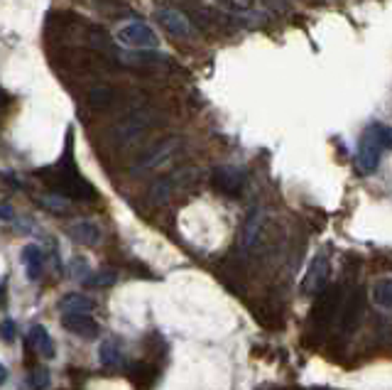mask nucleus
<instances>
[{
	"mask_svg": "<svg viewBox=\"0 0 392 390\" xmlns=\"http://www.w3.org/2000/svg\"><path fill=\"white\" fill-rule=\"evenodd\" d=\"M66 233H69V239H74L81 245H96L101 241V231L91 221H74L66 228Z\"/></svg>",
	"mask_w": 392,
	"mask_h": 390,
	"instance_id": "nucleus-13",
	"label": "nucleus"
},
{
	"mask_svg": "<svg viewBox=\"0 0 392 390\" xmlns=\"http://www.w3.org/2000/svg\"><path fill=\"white\" fill-rule=\"evenodd\" d=\"M22 263H25L27 277L39 280V275H42V250L37 245H25L22 248Z\"/></svg>",
	"mask_w": 392,
	"mask_h": 390,
	"instance_id": "nucleus-18",
	"label": "nucleus"
},
{
	"mask_svg": "<svg viewBox=\"0 0 392 390\" xmlns=\"http://www.w3.org/2000/svg\"><path fill=\"white\" fill-rule=\"evenodd\" d=\"M62 326H64L66 331H71V334L84 336V339H93V336L98 334V324L93 322V317L88 315H66L64 319H62Z\"/></svg>",
	"mask_w": 392,
	"mask_h": 390,
	"instance_id": "nucleus-10",
	"label": "nucleus"
},
{
	"mask_svg": "<svg viewBox=\"0 0 392 390\" xmlns=\"http://www.w3.org/2000/svg\"><path fill=\"white\" fill-rule=\"evenodd\" d=\"M118 39L128 47H157V35L147 25H140V22L120 30Z\"/></svg>",
	"mask_w": 392,
	"mask_h": 390,
	"instance_id": "nucleus-9",
	"label": "nucleus"
},
{
	"mask_svg": "<svg viewBox=\"0 0 392 390\" xmlns=\"http://www.w3.org/2000/svg\"><path fill=\"white\" fill-rule=\"evenodd\" d=\"M373 299H375V304H380L382 309L392 307V282H390V277H382L380 282L373 285Z\"/></svg>",
	"mask_w": 392,
	"mask_h": 390,
	"instance_id": "nucleus-20",
	"label": "nucleus"
},
{
	"mask_svg": "<svg viewBox=\"0 0 392 390\" xmlns=\"http://www.w3.org/2000/svg\"><path fill=\"white\" fill-rule=\"evenodd\" d=\"M192 177H196V172H194V169H179V172L169 174V177L157 179L155 185L150 187V199L152 201H167L177 189L192 185V182H194Z\"/></svg>",
	"mask_w": 392,
	"mask_h": 390,
	"instance_id": "nucleus-6",
	"label": "nucleus"
},
{
	"mask_svg": "<svg viewBox=\"0 0 392 390\" xmlns=\"http://www.w3.org/2000/svg\"><path fill=\"white\" fill-rule=\"evenodd\" d=\"M39 204L47 206V209H52V212H57V214L69 212V204H66L59 194H57V196H44V199H39Z\"/></svg>",
	"mask_w": 392,
	"mask_h": 390,
	"instance_id": "nucleus-23",
	"label": "nucleus"
},
{
	"mask_svg": "<svg viewBox=\"0 0 392 390\" xmlns=\"http://www.w3.org/2000/svg\"><path fill=\"white\" fill-rule=\"evenodd\" d=\"M260 223H263V212H260V209H253V212H250V216H248L245 231H243V248H250V245L258 241Z\"/></svg>",
	"mask_w": 392,
	"mask_h": 390,
	"instance_id": "nucleus-19",
	"label": "nucleus"
},
{
	"mask_svg": "<svg viewBox=\"0 0 392 390\" xmlns=\"http://www.w3.org/2000/svg\"><path fill=\"white\" fill-rule=\"evenodd\" d=\"M8 380V371H6V366H3V363H0V385L6 383Z\"/></svg>",
	"mask_w": 392,
	"mask_h": 390,
	"instance_id": "nucleus-27",
	"label": "nucleus"
},
{
	"mask_svg": "<svg viewBox=\"0 0 392 390\" xmlns=\"http://www.w3.org/2000/svg\"><path fill=\"white\" fill-rule=\"evenodd\" d=\"M326 280H328V258L326 255H317V260H314L309 272H306L301 290L309 295H319L326 288Z\"/></svg>",
	"mask_w": 392,
	"mask_h": 390,
	"instance_id": "nucleus-8",
	"label": "nucleus"
},
{
	"mask_svg": "<svg viewBox=\"0 0 392 390\" xmlns=\"http://www.w3.org/2000/svg\"><path fill=\"white\" fill-rule=\"evenodd\" d=\"M52 172H54V177L47 179V182L54 187V192H57L59 196H76V199H93V196H96V189L76 172L74 162H71L69 158H66L64 162L57 165Z\"/></svg>",
	"mask_w": 392,
	"mask_h": 390,
	"instance_id": "nucleus-2",
	"label": "nucleus"
},
{
	"mask_svg": "<svg viewBox=\"0 0 392 390\" xmlns=\"http://www.w3.org/2000/svg\"><path fill=\"white\" fill-rule=\"evenodd\" d=\"M6 101H8V93L0 89V109H3V103H6Z\"/></svg>",
	"mask_w": 392,
	"mask_h": 390,
	"instance_id": "nucleus-28",
	"label": "nucleus"
},
{
	"mask_svg": "<svg viewBox=\"0 0 392 390\" xmlns=\"http://www.w3.org/2000/svg\"><path fill=\"white\" fill-rule=\"evenodd\" d=\"M390 147V128L375 123L360 136L358 142V158H355V165L363 174H373L377 167H380V158L382 152Z\"/></svg>",
	"mask_w": 392,
	"mask_h": 390,
	"instance_id": "nucleus-1",
	"label": "nucleus"
},
{
	"mask_svg": "<svg viewBox=\"0 0 392 390\" xmlns=\"http://www.w3.org/2000/svg\"><path fill=\"white\" fill-rule=\"evenodd\" d=\"M3 288H6V280H3V277H0V295H3Z\"/></svg>",
	"mask_w": 392,
	"mask_h": 390,
	"instance_id": "nucleus-29",
	"label": "nucleus"
},
{
	"mask_svg": "<svg viewBox=\"0 0 392 390\" xmlns=\"http://www.w3.org/2000/svg\"><path fill=\"white\" fill-rule=\"evenodd\" d=\"M113 101H115V91L111 86H96L88 93V103H91L93 109H108Z\"/></svg>",
	"mask_w": 392,
	"mask_h": 390,
	"instance_id": "nucleus-21",
	"label": "nucleus"
},
{
	"mask_svg": "<svg viewBox=\"0 0 392 390\" xmlns=\"http://www.w3.org/2000/svg\"><path fill=\"white\" fill-rule=\"evenodd\" d=\"M339 304H341V290L339 288H328V290H321L319 292V299H317V307H314L312 317L319 326H328L331 319L336 317L339 312Z\"/></svg>",
	"mask_w": 392,
	"mask_h": 390,
	"instance_id": "nucleus-7",
	"label": "nucleus"
},
{
	"mask_svg": "<svg viewBox=\"0 0 392 390\" xmlns=\"http://www.w3.org/2000/svg\"><path fill=\"white\" fill-rule=\"evenodd\" d=\"M115 280H118V272L111 270V268H106V270H98V272H93V275L88 277L86 288H111Z\"/></svg>",
	"mask_w": 392,
	"mask_h": 390,
	"instance_id": "nucleus-22",
	"label": "nucleus"
},
{
	"mask_svg": "<svg viewBox=\"0 0 392 390\" xmlns=\"http://www.w3.org/2000/svg\"><path fill=\"white\" fill-rule=\"evenodd\" d=\"M27 346L35 349V351H37L39 356H44V358H52L54 356L52 336H49V331L44 329V326H39V324L30 329V336H27Z\"/></svg>",
	"mask_w": 392,
	"mask_h": 390,
	"instance_id": "nucleus-15",
	"label": "nucleus"
},
{
	"mask_svg": "<svg viewBox=\"0 0 392 390\" xmlns=\"http://www.w3.org/2000/svg\"><path fill=\"white\" fill-rule=\"evenodd\" d=\"M182 145H184L182 138H167V140L157 142L155 147H150L147 152H142V155H140L138 162L133 165V169H130V172H133V174H145V172H152V169L162 167V165H167L179 150H182Z\"/></svg>",
	"mask_w": 392,
	"mask_h": 390,
	"instance_id": "nucleus-3",
	"label": "nucleus"
},
{
	"mask_svg": "<svg viewBox=\"0 0 392 390\" xmlns=\"http://www.w3.org/2000/svg\"><path fill=\"white\" fill-rule=\"evenodd\" d=\"M360 315H363V297H360V290H355L344 304V312H341V331L348 334V331L355 329Z\"/></svg>",
	"mask_w": 392,
	"mask_h": 390,
	"instance_id": "nucleus-11",
	"label": "nucleus"
},
{
	"mask_svg": "<svg viewBox=\"0 0 392 390\" xmlns=\"http://www.w3.org/2000/svg\"><path fill=\"white\" fill-rule=\"evenodd\" d=\"M15 336H17L15 322H12V319H3V322H0V339H3V342L12 344V342H15Z\"/></svg>",
	"mask_w": 392,
	"mask_h": 390,
	"instance_id": "nucleus-24",
	"label": "nucleus"
},
{
	"mask_svg": "<svg viewBox=\"0 0 392 390\" xmlns=\"http://www.w3.org/2000/svg\"><path fill=\"white\" fill-rule=\"evenodd\" d=\"M152 120H155V115H152L150 111H135V113H130L125 120H120L118 128L113 130L115 140H118L120 145H128V142L138 140L152 125Z\"/></svg>",
	"mask_w": 392,
	"mask_h": 390,
	"instance_id": "nucleus-4",
	"label": "nucleus"
},
{
	"mask_svg": "<svg viewBox=\"0 0 392 390\" xmlns=\"http://www.w3.org/2000/svg\"><path fill=\"white\" fill-rule=\"evenodd\" d=\"M211 182H214V187L221 194L238 196L243 192V187H245V172L238 167H231V165H221L211 174Z\"/></svg>",
	"mask_w": 392,
	"mask_h": 390,
	"instance_id": "nucleus-5",
	"label": "nucleus"
},
{
	"mask_svg": "<svg viewBox=\"0 0 392 390\" xmlns=\"http://www.w3.org/2000/svg\"><path fill=\"white\" fill-rule=\"evenodd\" d=\"M91 309H93V299L86 297V295L69 292L59 299V312H64V315H88Z\"/></svg>",
	"mask_w": 392,
	"mask_h": 390,
	"instance_id": "nucleus-14",
	"label": "nucleus"
},
{
	"mask_svg": "<svg viewBox=\"0 0 392 390\" xmlns=\"http://www.w3.org/2000/svg\"><path fill=\"white\" fill-rule=\"evenodd\" d=\"M0 216H6V221H10V219H12V209H10V206H0Z\"/></svg>",
	"mask_w": 392,
	"mask_h": 390,
	"instance_id": "nucleus-26",
	"label": "nucleus"
},
{
	"mask_svg": "<svg viewBox=\"0 0 392 390\" xmlns=\"http://www.w3.org/2000/svg\"><path fill=\"white\" fill-rule=\"evenodd\" d=\"M130 380L138 390H152V385L157 383V369L147 363H135L130 369Z\"/></svg>",
	"mask_w": 392,
	"mask_h": 390,
	"instance_id": "nucleus-17",
	"label": "nucleus"
},
{
	"mask_svg": "<svg viewBox=\"0 0 392 390\" xmlns=\"http://www.w3.org/2000/svg\"><path fill=\"white\" fill-rule=\"evenodd\" d=\"M157 20H160V25L165 30H169L172 35H189L192 32V28H189V20L182 15L179 10H172V8H162V10H157Z\"/></svg>",
	"mask_w": 392,
	"mask_h": 390,
	"instance_id": "nucleus-12",
	"label": "nucleus"
},
{
	"mask_svg": "<svg viewBox=\"0 0 392 390\" xmlns=\"http://www.w3.org/2000/svg\"><path fill=\"white\" fill-rule=\"evenodd\" d=\"M98 361H101L103 369H118L123 363V353L115 339H103L101 346H98Z\"/></svg>",
	"mask_w": 392,
	"mask_h": 390,
	"instance_id": "nucleus-16",
	"label": "nucleus"
},
{
	"mask_svg": "<svg viewBox=\"0 0 392 390\" xmlns=\"http://www.w3.org/2000/svg\"><path fill=\"white\" fill-rule=\"evenodd\" d=\"M47 385H49V373H47V371L37 369L32 375H30V388H32V390H42V388H47Z\"/></svg>",
	"mask_w": 392,
	"mask_h": 390,
	"instance_id": "nucleus-25",
	"label": "nucleus"
}]
</instances>
